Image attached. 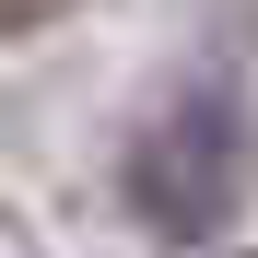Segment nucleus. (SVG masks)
Instances as JSON below:
<instances>
[{"mask_svg": "<svg viewBox=\"0 0 258 258\" xmlns=\"http://www.w3.org/2000/svg\"><path fill=\"white\" fill-rule=\"evenodd\" d=\"M129 211L164 235V246H211L246 211L258 188V141H246V106L223 82H188V94H164L141 129H129V164H117Z\"/></svg>", "mask_w": 258, "mask_h": 258, "instance_id": "nucleus-1", "label": "nucleus"}]
</instances>
